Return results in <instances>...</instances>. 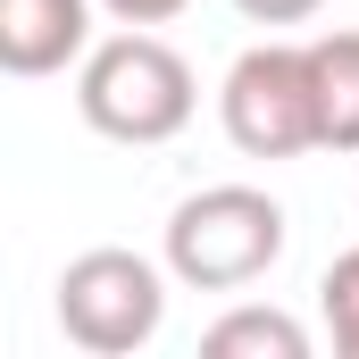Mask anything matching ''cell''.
<instances>
[{"mask_svg":"<svg viewBox=\"0 0 359 359\" xmlns=\"http://www.w3.org/2000/svg\"><path fill=\"white\" fill-rule=\"evenodd\" d=\"M209 359H309V326L292 309H226L209 334H201Z\"/></svg>","mask_w":359,"mask_h":359,"instance_id":"7","label":"cell"},{"mask_svg":"<svg viewBox=\"0 0 359 359\" xmlns=\"http://www.w3.org/2000/svg\"><path fill=\"white\" fill-rule=\"evenodd\" d=\"M234 8H243L251 25H309L326 0H234Z\"/></svg>","mask_w":359,"mask_h":359,"instance_id":"9","label":"cell"},{"mask_svg":"<svg viewBox=\"0 0 359 359\" xmlns=\"http://www.w3.org/2000/svg\"><path fill=\"white\" fill-rule=\"evenodd\" d=\"M284 243H292L284 201H268L259 184H209V192L176 201L159 251L184 292H243L284 259Z\"/></svg>","mask_w":359,"mask_h":359,"instance_id":"2","label":"cell"},{"mask_svg":"<svg viewBox=\"0 0 359 359\" xmlns=\"http://www.w3.org/2000/svg\"><path fill=\"white\" fill-rule=\"evenodd\" d=\"M217 126L243 159H301L318 151V84H309V42H251L226 84Z\"/></svg>","mask_w":359,"mask_h":359,"instance_id":"3","label":"cell"},{"mask_svg":"<svg viewBox=\"0 0 359 359\" xmlns=\"http://www.w3.org/2000/svg\"><path fill=\"white\" fill-rule=\"evenodd\" d=\"M92 8L100 0H0V67L8 76H59L92 50Z\"/></svg>","mask_w":359,"mask_h":359,"instance_id":"5","label":"cell"},{"mask_svg":"<svg viewBox=\"0 0 359 359\" xmlns=\"http://www.w3.org/2000/svg\"><path fill=\"white\" fill-rule=\"evenodd\" d=\"M100 8H109L117 25H168V17H184V8H192V0H100Z\"/></svg>","mask_w":359,"mask_h":359,"instance_id":"10","label":"cell"},{"mask_svg":"<svg viewBox=\"0 0 359 359\" xmlns=\"http://www.w3.org/2000/svg\"><path fill=\"white\" fill-rule=\"evenodd\" d=\"M159 326H168V276L142 251L100 243L84 259H67V276H59V334L76 351L126 359V351H142Z\"/></svg>","mask_w":359,"mask_h":359,"instance_id":"4","label":"cell"},{"mask_svg":"<svg viewBox=\"0 0 359 359\" xmlns=\"http://www.w3.org/2000/svg\"><path fill=\"white\" fill-rule=\"evenodd\" d=\"M76 109H84V126L100 134V142H134V151H151V142H176L184 126H192L201 84H192L184 50H168L151 25H126V34H109V42L84 50Z\"/></svg>","mask_w":359,"mask_h":359,"instance_id":"1","label":"cell"},{"mask_svg":"<svg viewBox=\"0 0 359 359\" xmlns=\"http://www.w3.org/2000/svg\"><path fill=\"white\" fill-rule=\"evenodd\" d=\"M318 318H326L334 351L359 359V243H351V251H334V268L318 276Z\"/></svg>","mask_w":359,"mask_h":359,"instance_id":"8","label":"cell"},{"mask_svg":"<svg viewBox=\"0 0 359 359\" xmlns=\"http://www.w3.org/2000/svg\"><path fill=\"white\" fill-rule=\"evenodd\" d=\"M309 84H318V151H359V34L351 25L309 42Z\"/></svg>","mask_w":359,"mask_h":359,"instance_id":"6","label":"cell"}]
</instances>
